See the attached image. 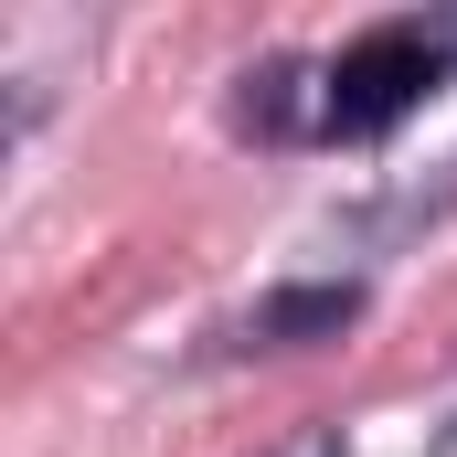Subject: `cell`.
<instances>
[{"label":"cell","mask_w":457,"mask_h":457,"mask_svg":"<svg viewBox=\"0 0 457 457\" xmlns=\"http://www.w3.org/2000/svg\"><path fill=\"white\" fill-rule=\"evenodd\" d=\"M447 75H457V11H404V21H372L361 43H341L330 64H309V86L298 75H277V86H298L309 138H383Z\"/></svg>","instance_id":"1"},{"label":"cell","mask_w":457,"mask_h":457,"mask_svg":"<svg viewBox=\"0 0 457 457\" xmlns=\"http://www.w3.org/2000/svg\"><path fill=\"white\" fill-rule=\"evenodd\" d=\"M309 457H330V447H309Z\"/></svg>","instance_id":"2"}]
</instances>
